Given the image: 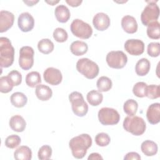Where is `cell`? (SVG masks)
Wrapping results in <instances>:
<instances>
[{"label": "cell", "instance_id": "obj_1", "mask_svg": "<svg viewBox=\"0 0 160 160\" xmlns=\"http://www.w3.org/2000/svg\"><path fill=\"white\" fill-rule=\"evenodd\" d=\"M92 145V138L88 134H81L72 138L69 142V146L72 156L76 159H82Z\"/></svg>", "mask_w": 160, "mask_h": 160}, {"label": "cell", "instance_id": "obj_2", "mask_svg": "<svg viewBox=\"0 0 160 160\" xmlns=\"http://www.w3.org/2000/svg\"><path fill=\"white\" fill-rule=\"evenodd\" d=\"M14 58V48L10 40L6 37L0 38V65L1 68L11 66Z\"/></svg>", "mask_w": 160, "mask_h": 160}, {"label": "cell", "instance_id": "obj_3", "mask_svg": "<svg viewBox=\"0 0 160 160\" xmlns=\"http://www.w3.org/2000/svg\"><path fill=\"white\" fill-rule=\"evenodd\" d=\"M124 129L135 136L142 135L146 131V124L144 120L139 116H128L123 121Z\"/></svg>", "mask_w": 160, "mask_h": 160}, {"label": "cell", "instance_id": "obj_4", "mask_svg": "<svg viewBox=\"0 0 160 160\" xmlns=\"http://www.w3.org/2000/svg\"><path fill=\"white\" fill-rule=\"evenodd\" d=\"M76 69L86 78L92 79L95 78L99 74V68L98 65L92 60L84 58L79 59L76 62Z\"/></svg>", "mask_w": 160, "mask_h": 160}, {"label": "cell", "instance_id": "obj_5", "mask_svg": "<svg viewBox=\"0 0 160 160\" xmlns=\"http://www.w3.org/2000/svg\"><path fill=\"white\" fill-rule=\"evenodd\" d=\"M69 99L71 103L72 110L75 115L82 117L87 114L88 105L84 101L81 93L78 91L72 92L69 95Z\"/></svg>", "mask_w": 160, "mask_h": 160}, {"label": "cell", "instance_id": "obj_6", "mask_svg": "<svg viewBox=\"0 0 160 160\" xmlns=\"http://www.w3.org/2000/svg\"><path fill=\"white\" fill-rule=\"evenodd\" d=\"M70 29L75 36L81 39H89L92 34L91 26L79 19H75L72 21Z\"/></svg>", "mask_w": 160, "mask_h": 160}, {"label": "cell", "instance_id": "obj_7", "mask_svg": "<svg viewBox=\"0 0 160 160\" xmlns=\"http://www.w3.org/2000/svg\"><path fill=\"white\" fill-rule=\"evenodd\" d=\"M157 1H147L148 4L141 14V20L143 25L148 26L151 22L158 20L159 16V8L156 3Z\"/></svg>", "mask_w": 160, "mask_h": 160}, {"label": "cell", "instance_id": "obj_8", "mask_svg": "<svg viewBox=\"0 0 160 160\" xmlns=\"http://www.w3.org/2000/svg\"><path fill=\"white\" fill-rule=\"evenodd\" d=\"M98 116L99 122L105 126L116 124L120 120L119 112L111 108H102L98 111Z\"/></svg>", "mask_w": 160, "mask_h": 160}, {"label": "cell", "instance_id": "obj_9", "mask_svg": "<svg viewBox=\"0 0 160 160\" xmlns=\"http://www.w3.org/2000/svg\"><path fill=\"white\" fill-rule=\"evenodd\" d=\"M106 60L110 68L121 69L126 66L128 62V57L121 51H112L108 53Z\"/></svg>", "mask_w": 160, "mask_h": 160}, {"label": "cell", "instance_id": "obj_10", "mask_svg": "<svg viewBox=\"0 0 160 160\" xmlns=\"http://www.w3.org/2000/svg\"><path fill=\"white\" fill-rule=\"evenodd\" d=\"M34 49L32 48L26 46L22 47L19 50V64L24 70L31 69L34 64Z\"/></svg>", "mask_w": 160, "mask_h": 160}, {"label": "cell", "instance_id": "obj_11", "mask_svg": "<svg viewBox=\"0 0 160 160\" xmlns=\"http://www.w3.org/2000/svg\"><path fill=\"white\" fill-rule=\"evenodd\" d=\"M125 50L131 55L139 56L144 51V43L140 39H129L124 43Z\"/></svg>", "mask_w": 160, "mask_h": 160}, {"label": "cell", "instance_id": "obj_12", "mask_svg": "<svg viewBox=\"0 0 160 160\" xmlns=\"http://www.w3.org/2000/svg\"><path fill=\"white\" fill-rule=\"evenodd\" d=\"M43 77L46 82L53 86L58 85L62 79V75L60 70L52 67L48 68L44 71Z\"/></svg>", "mask_w": 160, "mask_h": 160}, {"label": "cell", "instance_id": "obj_13", "mask_svg": "<svg viewBox=\"0 0 160 160\" xmlns=\"http://www.w3.org/2000/svg\"><path fill=\"white\" fill-rule=\"evenodd\" d=\"M18 24L22 32H26L31 31L34 26V18L28 12H22L18 17Z\"/></svg>", "mask_w": 160, "mask_h": 160}, {"label": "cell", "instance_id": "obj_14", "mask_svg": "<svg viewBox=\"0 0 160 160\" xmlns=\"http://www.w3.org/2000/svg\"><path fill=\"white\" fill-rule=\"evenodd\" d=\"M110 18L104 12H98L94 15L92 19L94 27L98 31H103L107 29L110 26Z\"/></svg>", "mask_w": 160, "mask_h": 160}, {"label": "cell", "instance_id": "obj_15", "mask_svg": "<svg viewBox=\"0 0 160 160\" xmlns=\"http://www.w3.org/2000/svg\"><path fill=\"white\" fill-rule=\"evenodd\" d=\"M14 21V14L8 11H1L0 12V32H4L10 29Z\"/></svg>", "mask_w": 160, "mask_h": 160}, {"label": "cell", "instance_id": "obj_16", "mask_svg": "<svg viewBox=\"0 0 160 160\" xmlns=\"http://www.w3.org/2000/svg\"><path fill=\"white\" fill-rule=\"evenodd\" d=\"M148 122L152 124H156L160 121V104L156 102L151 104L146 111Z\"/></svg>", "mask_w": 160, "mask_h": 160}, {"label": "cell", "instance_id": "obj_17", "mask_svg": "<svg viewBox=\"0 0 160 160\" xmlns=\"http://www.w3.org/2000/svg\"><path fill=\"white\" fill-rule=\"evenodd\" d=\"M121 26L123 30L129 34H133L138 30V23L136 19L130 15H126L121 19Z\"/></svg>", "mask_w": 160, "mask_h": 160}, {"label": "cell", "instance_id": "obj_18", "mask_svg": "<svg viewBox=\"0 0 160 160\" xmlns=\"http://www.w3.org/2000/svg\"><path fill=\"white\" fill-rule=\"evenodd\" d=\"M10 128L16 132H22L26 126V122L24 119L20 115H15L10 118L9 122Z\"/></svg>", "mask_w": 160, "mask_h": 160}, {"label": "cell", "instance_id": "obj_19", "mask_svg": "<svg viewBox=\"0 0 160 160\" xmlns=\"http://www.w3.org/2000/svg\"><path fill=\"white\" fill-rule=\"evenodd\" d=\"M35 93L37 98L42 101L49 100L52 95V89L49 86L40 84L36 87Z\"/></svg>", "mask_w": 160, "mask_h": 160}, {"label": "cell", "instance_id": "obj_20", "mask_svg": "<svg viewBox=\"0 0 160 160\" xmlns=\"http://www.w3.org/2000/svg\"><path fill=\"white\" fill-rule=\"evenodd\" d=\"M54 14L56 19L62 23L66 22L71 16L69 9L64 4L58 5L54 11Z\"/></svg>", "mask_w": 160, "mask_h": 160}, {"label": "cell", "instance_id": "obj_21", "mask_svg": "<svg viewBox=\"0 0 160 160\" xmlns=\"http://www.w3.org/2000/svg\"><path fill=\"white\" fill-rule=\"evenodd\" d=\"M141 149L146 156H152L158 152V148L155 142L151 140H146L142 142Z\"/></svg>", "mask_w": 160, "mask_h": 160}, {"label": "cell", "instance_id": "obj_22", "mask_svg": "<svg viewBox=\"0 0 160 160\" xmlns=\"http://www.w3.org/2000/svg\"><path fill=\"white\" fill-rule=\"evenodd\" d=\"M88 49V44L81 41H75L72 42L70 46L71 52L77 56H82L87 52Z\"/></svg>", "mask_w": 160, "mask_h": 160}, {"label": "cell", "instance_id": "obj_23", "mask_svg": "<svg viewBox=\"0 0 160 160\" xmlns=\"http://www.w3.org/2000/svg\"><path fill=\"white\" fill-rule=\"evenodd\" d=\"M150 67L151 64L149 61L146 58H141L136 62L135 71L138 76H144L149 72Z\"/></svg>", "mask_w": 160, "mask_h": 160}, {"label": "cell", "instance_id": "obj_24", "mask_svg": "<svg viewBox=\"0 0 160 160\" xmlns=\"http://www.w3.org/2000/svg\"><path fill=\"white\" fill-rule=\"evenodd\" d=\"M14 157L16 160H30L32 158L31 149L28 146H21L14 151Z\"/></svg>", "mask_w": 160, "mask_h": 160}, {"label": "cell", "instance_id": "obj_25", "mask_svg": "<svg viewBox=\"0 0 160 160\" xmlns=\"http://www.w3.org/2000/svg\"><path fill=\"white\" fill-rule=\"evenodd\" d=\"M11 104L16 108H22L24 107L27 102L28 98L26 96L21 92H14L10 98Z\"/></svg>", "mask_w": 160, "mask_h": 160}, {"label": "cell", "instance_id": "obj_26", "mask_svg": "<svg viewBox=\"0 0 160 160\" xmlns=\"http://www.w3.org/2000/svg\"><path fill=\"white\" fill-rule=\"evenodd\" d=\"M86 98L88 102L92 106H96L100 104L103 99L102 94L96 90H91L87 94Z\"/></svg>", "mask_w": 160, "mask_h": 160}, {"label": "cell", "instance_id": "obj_27", "mask_svg": "<svg viewBox=\"0 0 160 160\" xmlns=\"http://www.w3.org/2000/svg\"><path fill=\"white\" fill-rule=\"evenodd\" d=\"M147 35L152 39H158L160 38V24L158 21H153L148 25Z\"/></svg>", "mask_w": 160, "mask_h": 160}, {"label": "cell", "instance_id": "obj_28", "mask_svg": "<svg viewBox=\"0 0 160 160\" xmlns=\"http://www.w3.org/2000/svg\"><path fill=\"white\" fill-rule=\"evenodd\" d=\"M38 50L45 54L51 52L54 48L53 42L49 39H42L38 43Z\"/></svg>", "mask_w": 160, "mask_h": 160}, {"label": "cell", "instance_id": "obj_29", "mask_svg": "<svg viewBox=\"0 0 160 160\" xmlns=\"http://www.w3.org/2000/svg\"><path fill=\"white\" fill-rule=\"evenodd\" d=\"M41 82V75L37 71H31L26 76V83L29 87L35 88Z\"/></svg>", "mask_w": 160, "mask_h": 160}, {"label": "cell", "instance_id": "obj_30", "mask_svg": "<svg viewBox=\"0 0 160 160\" xmlns=\"http://www.w3.org/2000/svg\"><path fill=\"white\" fill-rule=\"evenodd\" d=\"M97 88L100 92H106L112 88V81L107 76L100 77L96 82Z\"/></svg>", "mask_w": 160, "mask_h": 160}, {"label": "cell", "instance_id": "obj_31", "mask_svg": "<svg viewBox=\"0 0 160 160\" xmlns=\"http://www.w3.org/2000/svg\"><path fill=\"white\" fill-rule=\"evenodd\" d=\"M138 108V102L133 99H128L123 105V109L126 114L130 116H134Z\"/></svg>", "mask_w": 160, "mask_h": 160}, {"label": "cell", "instance_id": "obj_32", "mask_svg": "<svg viewBox=\"0 0 160 160\" xmlns=\"http://www.w3.org/2000/svg\"><path fill=\"white\" fill-rule=\"evenodd\" d=\"M147 86V84L144 82H138L133 86L132 92L138 98L145 97L146 95Z\"/></svg>", "mask_w": 160, "mask_h": 160}, {"label": "cell", "instance_id": "obj_33", "mask_svg": "<svg viewBox=\"0 0 160 160\" xmlns=\"http://www.w3.org/2000/svg\"><path fill=\"white\" fill-rule=\"evenodd\" d=\"M14 85L9 79L8 76L0 78V91L2 93H8L12 91Z\"/></svg>", "mask_w": 160, "mask_h": 160}, {"label": "cell", "instance_id": "obj_34", "mask_svg": "<svg viewBox=\"0 0 160 160\" xmlns=\"http://www.w3.org/2000/svg\"><path fill=\"white\" fill-rule=\"evenodd\" d=\"M21 142V138L16 134H12L8 136L5 140V146L10 149H14L18 147Z\"/></svg>", "mask_w": 160, "mask_h": 160}, {"label": "cell", "instance_id": "obj_35", "mask_svg": "<svg viewBox=\"0 0 160 160\" xmlns=\"http://www.w3.org/2000/svg\"><path fill=\"white\" fill-rule=\"evenodd\" d=\"M52 155V148L49 145L41 146L38 152V158L40 160H47L51 158Z\"/></svg>", "mask_w": 160, "mask_h": 160}, {"label": "cell", "instance_id": "obj_36", "mask_svg": "<svg viewBox=\"0 0 160 160\" xmlns=\"http://www.w3.org/2000/svg\"><path fill=\"white\" fill-rule=\"evenodd\" d=\"M53 38L58 42H65L68 38V33L66 30L61 28H57L53 31Z\"/></svg>", "mask_w": 160, "mask_h": 160}, {"label": "cell", "instance_id": "obj_37", "mask_svg": "<svg viewBox=\"0 0 160 160\" xmlns=\"http://www.w3.org/2000/svg\"><path fill=\"white\" fill-rule=\"evenodd\" d=\"M111 141L109 136L105 132H99L95 137V142L97 145L101 147L108 146Z\"/></svg>", "mask_w": 160, "mask_h": 160}, {"label": "cell", "instance_id": "obj_38", "mask_svg": "<svg viewBox=\"0 0 160 160\" xmlns=\"http://www.w3.org/2000/svg\"><path fill=\"white\" fill-rule=\"evenodd\" d=\"M146 96L151 99H154L159 98V86L154 84H151L149 86H148Z\"/></svg>", "mask_w": 160, "mask_h": 160}, {"label": "cell", "instance_id": "obj_39", "mask_svg": "<svg viewBox=\"0 0 160 160\" xmlns=\"http://www.w3.org/2000/svg\"><path fill=\"white\" fill-rule=\"evenodd\" d=\"M148 54L151 57H158L160 54V44L158 42H152L148 45Z\"/></svg>", "mask_w": 160, "mask_h": 160}, {"label": "cell", "instance_id": "obj_40", "mask_svg": "<svg viewBox=\"0 0 160 160\" xmlns=\"http://www.w3.org/2000/svg\"><path fill=\"white\" fill-rule=\"evenodd\" d=\"M8 76L14 86H18L21 83L22 75L19 71L12 70L8 73Z\"/></svg>", "mask_w": 160, "mask_h": 160}, {"label": "cell", "instance_id": "obj_41", "mask_svg": "<svg viewBox=\"0 0 160 160\" xmlns=\"http://www.w3.org/2000/svg\"><path fill=\"white\" fill-rule=\"evenodd\" d=\"M124 159V160H131V159L139 160L141 159V156L138 153L136 152H129L125 155Z\"/></svg>", "mask_w": 160, "mask_h": 160}, {"label": "cell", "instance_id": "obj_42", "mask_svg": "<svg viewBox=\"0 0 160 160\" xmlns=\"http://www.w3.org/2000/svg\"><path fill=\"white\" fill-rule=\"evenodd\" d=\"M66 2L72 7H78L82 2V0H66Z\"/></svg>", "mask_w": 160, "mask_h": 160}, {"label": "cell", "instance_id": "obj_43", "mask_svg": "<svg viewBox=\"0 0 160 160\" xmlns=\"http://www.w3.org/2000/svg\"><path fill=\"white\" fill-rule=\"evenodd\" d=\"M102 157L97 152L91 153L88 158V160H94V159H102Z\"/></svg>", "mask_w": 160, "mask_h": 160}, {"label": "cell", "instance_id": "obj_44", "mask_svg": "<svg viewBox=\"0 0 160 160\" xmlns=\"http://www.w3.org/2000/svg\"><path fill=\"white\" fill-rule=\"evenodd\" d=\"M23 2L24 3H26L28 6H32L38 2L39 1L38 0H37V1H23Z\"/></svg>", "mask_w": 160, "mask_h": 160}, {"label": "cell", "instance_id": "obj_45", "mask_svg": "<svg viewBox=\"0 0 160 160\" xmlns=\"http://www.w3.org/2000/svg\"><path fill=\"white\" fill-rule=\"evenodd\" d=\"M47 3H48V4H49L50 5H51V6H54V5H55L56 4H57V3H58L59 2V1H45Z\"/></svg>", "mask_w": 160, "mask_h": 160}]
</instances>
